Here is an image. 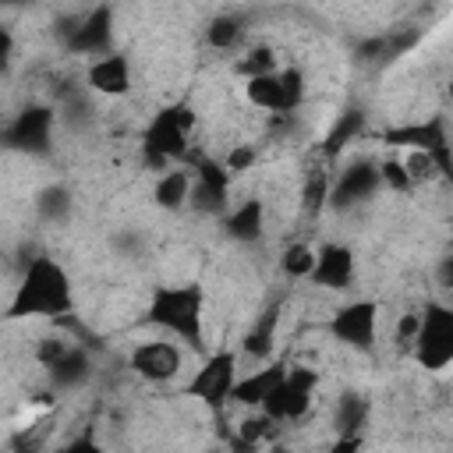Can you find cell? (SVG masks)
<instances>
[{"label": "cell", "mask_w": 453, "mask_h": 453, "mask_svg": "<svg viewBox=\"0 0 453 453\" xmlns=\"http://www.w3.org/2000/svg\"><path fill=\"white\" fill-rule=\"evenodd\" d=\"M379 188H382L379 163H350L347 170H340L329 198H336V205H354V202H368Z\"/></svg>", "instance_id": "7c38bea8"}, {"label": "cell", "mask_w": 453, "mask_h": 453, "mask_svg": "<svg viewBox=\"0 0 453 453\" xmlns=\"http://www.w3.org/2000/svg\"><path fill=\"white\" fill-rule=\"evenodd\" d=\"M326 453H333V449H326Z\"/></svg>", "instance_id": "cb8c5ba5"}, {"label": "cell", "mask_w": 453, "mask_h": 453, "mask_svg": "<svg viewBox=\"0 0 453 453\" xmlns=\"http://www.w3.org/2000/svg\"><path fill=\"white\" fill-rule=\"evenodd\" d=\"M411 357L418 368L439 375L453 365V308L449 304H425L414 315V333L407 340Z\"/></svg>", "instance_id": "3957f363"}, {"label": "cell", "mask_w": 453, "mask_h": 453, "mask_svg": "<svg viewBox=\"0 0 453 453\" xmlns=\"http://www.w3.org/2000/svg\"><path fill=\"white\" fill-rule=\"evenodd\" d=\"M446 96H449V103H453V74H449V81H446Z\"/></svg>", "instance_id": "603a6c76"}, {"label": "cell", "mask_w": 453, "mask_h": 453, "mask_svg": "<svg viewBox=\"0 0 453 453\" xmlns=\"http://www.w3.org/2000/svg\"><path fill=\"white\" fill-rule=\"evenodd\" d=\"M237 361H241L237 350H212V354H205L202 368L188 382V393L198 403H205L212 414H219L226 403H234V389H237V379H241Z\"/></svg>", "instance_id": "8992f818"}, {"label": "cell", "mask_w": 453, "mask_h": 453, "mask_svg": "<svg viewBox=\"0 0 453 453\" xmlns=\"http://www.w3.org/2000/svg\"><path fill=\"white\" fill-rule=\"evenodd\" d=\"M315 386H319V372H315V368H304V365H287L283 379L273 386V393L265 396V403H262L258 411H265V414H269L276 425L301 421V418L311 411Z\"/></svg>", "instance_id": "52a82bcc"}, {"label": "cell", "mask_w": 453, "mask_h": 453, "mask_svg": "<svg viewBox=\"0 0 453 453\" xmlns=\"http://www.w3.org/2000/svg\"><path fill=\"white\" fill-rule=\"evenodd\" d=\"M60 453H106V449H103L92 435H78V439H74V442H67Z\"/></svg>", "instance_id": "44dd1931"}, {"label": "cell", "mask_w": 453, "mask_h": 453, "mask_svg": "<svg viewBox=\"0 0 453 453\" xmlns=\"http://www.w3.org/2000/svg\"><path fill=\"white\" fill-rule=\"evenodd\" d=\"M127 368L134 375H142L145 382L152 386H163V382H173L184 368V347L170 336H156V340H142L131 347L127 354Z\"/></svg>", "instance_id": "ba28073f"}, {"label": "cell", "mask_w": 453, "mask_h": 453, "mask_svg": "<svg viewBox=\"0 0 453 453\" xmlns=\"http://www.w3.org/2000/svg\"><path fill=\"white\" fill-rule=\"evenodd\" d=\"M379 180H382V188H389V191H411V188H414V180H411V173H407V166H403L400 156L379 159Z\"/></svg>", "instance_id": "d6986e66"}, {"label": "cell", "mask_w": 453, "mask_h": 453, "mask_svg": "<svg viewBox=\"0 0 453 453\" xmlns=\"http://www.w3.org/2000/svg\"><path fill=\"white\" fill-rule=\"evenodd\" d=\"M276 322H280V308L273 304V308H265V311L255 319V326L248 329L241 350H244L248 357H255V361H265L269 350H273V340H276Z\"/></svg>", "instance_id": "e0dca14e"}, {"label": "cell", "mask_w": 453, "mask_h": 453, "mask_svg": "<svg viewBox=\"0 0 453 453\" xmlns=\"http://www.w3.org/2000/svg\"><path fill=\"white\" fill-rule=\"evenodd\" d=\"M442 280H446V287H453V258H446V265H442Z\"/></svg>", "instance_id": "7402d4cb"}, {"label": "cell", "mask_w": 453, "mask_h": 453, "mask_svg": "<svg viewBox=\"0 0 453 453\" xmlns=\"http://www.w3.org/2000/svg\"><path fill=\"white\" fill-rule=\"evenodd\" d=\"M149 326L180 347L205 350V290L202 283H156L145 304Z\"/></svg>", "instance_id": "7a4b0ae2"}, {"label": "cell", "mask_w": 453, "mask_h": 453, "mask_svg": "<svg viewBox=\"0 0 453 453\" xmlns=\"http://www.w3.org/2000/svg\"><path fill=\"white\" fill-rule=\"evenodd\" d=\"M71 308H74V287L67 269L50 255L28 258L21 280L14 283L7 319H60Z\"/></svg>", "instance_id": "6da1fadb"}, {"label": "cell", "mask_w": 453, "mask_h": 453, "mask_svg": "<svg viewBox=\"0 0 453 453\" xmlns=\"http://www.w3.org/2000/svg\"><path fill=\"white\" fill-rule=\"evenodd\" d=\"M237 35H241V25L234 21V18H216L212 21V28H209V39H212V46H234L237 42Z\"/></svg>", "instance_id": "ffe728a7"}, {"label": "cell", "mask_w": 453, "mask_h": 453, "mask_svg": "<svg viewBox=\"0 0 453 453\" xmlns=\"http://www.w3.org/2000/svg\"><path fill=\"white\" fill-rule=\"evenodd\" d=\"M329 333L336 343L350 347V350H368L375 347L379 336V304L368 297L347 301L329 315Z\"/></svg>", "instance_id": "9c48e42d"}, {"label": "cell", "mask_w": 453, "mask_h": 453, "mask_svg": "<svg viewBox=\"0 0 453 453\" xmlns=\"http://www.w3.org/2000/svg\"><path fill=\"white\" fill-rule=\"evenodd\" d=\"M283 425H276L265 411H248L241 421H237V432H234V449L241 453H258L262 446H269L276 439Z\"/></svg>", "instance_id": "9a60e30c"}, {"label": "cell", "mask_w": 453, "mask_h": 453, "mask_svg": "<svg viewBox=\"0 0 453 453\" xmlns=\"http://www.w3.org/2000/svg\"><path fill=\"white\" fill-rule=\"evenodd\" d=\"M262 219H265L262 202L258 198H248V202H241L237 209L226 212V234L234 241H255L262 234Z\"/></svg>", "instance_id": "2e32d148"}, {"label": "cell", "mask_w": 453, "mask_h": 453, "mask_svg": "<svg viewBox=\"0 0 453 453\" xmlns=\"http://www.w3.org/2000/svg\"><path fill=\"white\" fill-rule=\"evenodd\" d=\"M152 202L159 209H170V212L191 205L195 202V173L184 166H166L152 184Z\"/></svg>", "instance_id": "4fadbf2b"}, {"label": "cell", "mask_w": 453, "mask_h": 453, "mask_svg": "<svg viewBox=\"0 0 453 453\" xmlns=\"http://www.w3.org/2000/svg\"><path fill=\"white\" fill-rule=\"evenodd\" d=\"M357 276V258L347 244H319L315 251V273H311V287H322V290H347Z\"/></svg>", "instance_id": "8fae6325"}, {"label": "cell", "mask_w": 453, "mask_h": 453, "mask_svg": "<svg viewBox=\"0 0 453 453\" xmlns=\"http://www.w3.org/2000/svg\"><path fill=\"white\" fill-rule=\"evenodd\" d=\"M283 372H287V365H262V368L241 375L237 389H234V403H241L248 411H258L265 403V396L273 393V386L283 379Z\"/></svg>", "instance_id": "5bb4252c"}, {"label": "cell", "mask_w": 453, "mask_h": 453, "mask_svg": "<svg viewBox=\"0 0 453 453\" xmlns=\"http://www.w3.org/2000/svg\"><path fill=\"white\" fill-rule=\"evenodd\" d=\"M241 88H244L248 106H255L262 113H273V117H283V113L301 110V103L308 96V78L297 64H280L276 71L244 78Z\"/></svg>", "instance_id": "5b68a950"}, {"label": "cell", "mask_w": 453, "mask_h": 453, "mask_svg": "<svg viewBox=\"0 0 453 453\" xmlns=\"http://www.w3.org/2000/svg\"><path fill=\"white\" fill-rule=\"evenodd\" d=\"M315 251H319V248H311V244H304V241H294V244L283 248L280 269H283L290 280H311V273H315Z\"/></svg>", "instance_id": "ac0fdd59"}, {"label": "cell", "mask_w": 453, "mask_h": 453, "mask_svg": "<svg viewBox=\"0 0 453 453\" xmlns=\"http://www.w3.org/2000/svg\"><path fill=\"white\" fill-rule=\"evenodd\" d=\"M85 81H88V88H92L96 96L120 99V96H127L131 85H134V67H131V60H127L124 53L106 50V53H99V57L88 60Z\"/></svg>", "instance_id": "30bf717a"}, {"label": "cell", "mask_w": 453, "mask_h": 453, "mask_svg": "<svg viewBox=\"0 0 453 453\" xmlns=\"http://www.w3.org/2000/svg\"><path fill=\"white\" fill-rule=\"evenodd\" d=\"M198 131V113L191 110V103H170L163 110H156L142 131V145L149 149L152 159H184L191 152Z\"/></svg>", "instance_id": "277c9868"}]
</instances>
